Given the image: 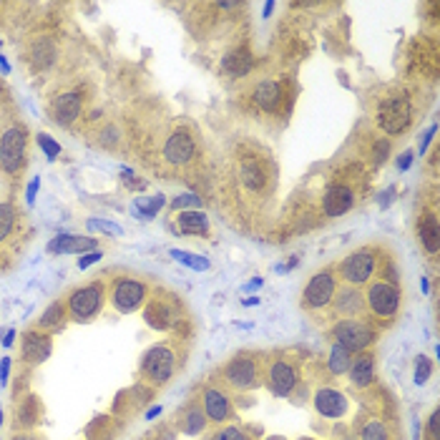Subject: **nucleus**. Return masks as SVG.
<instances>
[{
	"label": "nucleus",
	"instance_id": "obj_37",
	"mask_svg": "<svg viewBox=\"0 0 440 440\" xmlns=\"http://www.w3.org/2000/svg\"><path fill=\"white\" fill-rule=\"evenodd\" d=\"M35 141H38V146L43 149V154H46L48 161H53V158H56V156L60 154V144L51 136V133H43V131H40L38 136H35Z\"/></svg>",
	"mask_w": 440,
	"mask_h": 440
},
{
	"label": "nucleus",
	"instance_id": "obj_25",
	"mask_svg": "<svg viewBox=\"0 0 440 440\" xmlns=\"http://www.w3.org/2000/svg\"><path fill=\"white\" fill-rule=\"evenodd\" d=\"M206 415H204L202 402H189L179 415V430L184 435H202L206 427Z\"/></svg>",
	"mask_w": 440,
	"mask_h": 440
},
{
	"label": "nucleus",
	"instance_id": "obj_59",
	"mask_svg": "<svg viewBox=\"0 0 440 440\" xmlns=\"http://www.w3.org/2000/svg\"><path fill=\"white\" fill-rule=\"evenodd\" d=\"M300 440H315V438H300Z\"/></svg>",
	"mask_w": 440,
	"mask_h": 440
},
{
	"label": "nucleus",
	"instance_id": "obj_8",
	"mask_svg": "<svg viewBox=\"0 0 440 440\" xmlns=\"http://www.w3.org/2000/svg\"><path fill=\"white\" fill-rule=\"evenodd\" d=\"M174 370H177V357L164 345H156V348H152L141 357V375H144L146 382H152L156 388L171 380Z\"/></svg>",
	"mask_w": 440,
	"mask_h": 440
},
{
	"label": "nucleus",
	"instance_id": "obj_58",
	"mask_svg": "<svg viewBox=\"0 0 440 440\" xmlns=\"http://www.w3.org/2000/svg\"><path fill=\"white\" fill-rule=\"evenodd\" d=\"M0 425H3V410H0Z\"/></svg>",
	"mask_w": 440,
	"mask_h": 440
},
{
	"label": "nucleus",
	"instance_id": "obj_11",
	"mask_svg": "<svg viewBox=\"0 0 440 440\" xmlns=\"http://www.w3.org/2000/svg\"><path fill=\"white\" fill-rule=\"evenodd\" d=\"M297 368L284 357H277L267 365V375H264V382L267 388L272 390V395L277 398H289L297 388Z\"/></svg>",
	"mask_w": 440,
	"mask_h": 440
},
{
	"label": "nucleus",
	"instance_id": "obj_44",
	"mask_svg": "<svg viewBox=\"0 0 440 440\" xmlns=\"http://www.w3.org/2000/svg\"><path fill=\"white\" fill-rule=\"evenodd\" d=\"M435 133H438V124H430V129L425 131V136L421 138V146H418V154H421V156L427 152V146H430V141H433Z\"/></svg>",
	"mask_w": 440,
	"mask_h": 440
},
{
	"label": "nucleus",
	"instance_id": "obj_40",
	"mask_svg": "<svg viewBox=\"0 0 440 440\" xmlns=\"http://www.w3.org/2000/svg\"><path fill=\"white\" fill-rule=\"evenodd\" d=\"M88 227H91V229H101V231H106V234H111V237H121V234H124V229H121L119 224L106 222V219H101V222H96V219H91V222H88Z\"/></svg>",
	"mask_w": 440,
	"mask_h": 440
},
{
	"label": "nucleus",
	"instance_id": "obj_21",
	"mask_svg": "<svg viewBox=\"0 0 440 440\" xmlns=\"http://www.w3.org/2000/svg\"><path fill=\"white\" fill-rule=\"evenodd\" d=\"M174 229L179 234H191V237H206L209 234V219L199 209L179 211L174 217Z\"/></svg>",
	"mask_w": 440,
	"mask_h": 440
},
{
	"label": "nucleus",
	"instance_id": "obj_15",
	"mask_svg": "<svg viewBox=\"0 0 440 440\" xmlns=\"http://www.w3.org/2000/svg\"><path fill=\"white\" fill-rule=\"evenodd\" d=\"M197 154V144L186 131H174L164 144V156L169 164H189Z\"/></svg>",
	"mask_w": 440,
	"mask_h": 440
},
{
	"label": "nucleus",
	"instance_id": "obj_43",
	"mask_svg": "<svg viewBox=\"0 0 440 440\" xmlns=\"http://www.w3.org/2000/svg\"><path fill=\"white\" fill-rule=\"evenodd\" d=\"M101 252L99 250H93V252H85V254H81V259H79V270H88L91 264H96L101 259Z\"/></svg>",
	"mask_w": 440,
	"mask_h": 440
},
{
	"label": "nucleus",
	"instance_id": "obj_42",
	"mask_svg": "<svg viewBox=\"0 0 440 440\" xmlns=\"http://www.w3.org/2000/svg\"><path fill=\"white\" fill-rule=\"evenodd\" d=\"M121 177H124V184L129 186V189H133V191H144L146 189V181H141V179H138L131 169H121Z\"/></svg>",
	"mask_w": 440,
	"mask_h": 440
},
{
	"label": "nucleus",
	"instance_id": "obj_20",
	"mask_svg": "<svg viewBox=\"0 0 440 440\" xmlns=\"http://www.w3.org/2000/svg\"><path fill=\"white\" fill-rule=\"evenodd\" d=\"M348 377L355 388H370L375 382V355L373 352H357L348 368Z\"/></svg>",
	"mask_w": 440,
	"mask_h": 440
},
{
	"label": "nucleus",
	"instance_id": "obj_10",
	"mask_svg": "<svg viewBox=\"0 0 440 440\" xmlns=\"http://www.w3.org/2000/svg\"><path fill=\"white\" fill-rule=\"evenodd\" d=\"M149 300V289L141 279H131V277H124V279H116L111 289V304L116 312L121 315H131L136 309H141Z\"/></svg>",
	"mask_w": 440,
	"mask_h": 440
},
{
	"label": "nucleus",
	"instance_id": "obj_47",
	"mask_svg": "<svg viewBox=\"0 0 440 440\" xmlns=\"http://www.w3.org/2000/svg\"><path fill=\"white\" fill-rule=\"evenodd\" d=\"M38 189H40V177H33V179H31V184H28V189H26V202L28 204L35 202V197H38Z\"/></svg>",
	"mask_w": 440,
	"mask_h": 440
},
{
	"label": "nucleus",
	"instance_id": "obj_60",
	"mask_svg": "<svg viewBox=\"0 0 440 440\" xmlns=\"http://www.w3.org/2000/svg\"><path fill=\"white\" fill-rule=\"evenodd\" d=\"M345 440H352V438H345Z\"/></svg>",
	"mask_w": 440,
	"mask_h": 440
},
{
	"label": "nucleus",
	"instance_id": "obj_36",
	"mask_svg": "<svg viewBox=\"0 0 440 440\" xmlns=\"http://www.w3.org/2000/svg\"><path fill=\"white\" fill-rule=\"evenodd\" d=\"M15 224V211L10 204H0V242L10 234V229H13Z\"/></svg>",
	"mask_w": 440,
	"mask_h": 440
},
{
	"label": "nucleus",
	"instance_id": "obj_23",
	"mask_svg": "<svg viewBox=\"0 0 440 440\" xmlns=\"http://www.w3.org/2000/svg\"><path fill=\"white\" fill-rule=\"evenodd\" d=\"M418 239H421V247L427 254H438L440 227H438V217H435L433 211H423L421 219H418Z\"/></svg>",
	"mask_w": 440,
	"mask_h": 440
},
{
	"label": "nucleus",
	"instance_id": "obj_19",
	"mask_svg": "<svg viewBox=\"0 0 440 440\" xmlns=\"http://www.w3.org/2000/svg\"><path fill=\"white\" fill-rule=\"evenodd\" d=\"M96 250V239L79 237V234H58L48 242V252L51 254H85V252Z\"/></svg>",
	"mask_w": 440,
	"mask_h": 440
},
{
	"label": "nucleus",
	"instance_id": "obj_32",
	"mask_svg": "<svg viewBox=\"0 0 440 440\" xmlns=\"http://www.w3.org/2000/svg\"><path fill=\"white\" fill-rule=\"evenodd\" d=\"M360 440H390V430L385 421H368L360 430Z\"/></svg>",
	"mask_w": 440,
	"mask_h": 440
},
{
	"label": "nucleus",
	"instance_id": "obj_17",
	"mask_svg": "<svg viewBox=\"0 0 440 440\" xmlns=\"http://www.w3.org/2000/svg\"><path fill=\"white\" fill-rule=\"evenodd\" d=\"M332 307L345 320L348 317H360L362 309H365V295L360 292V287H350V284L337 287L335 297H332Z\"/></svg>",
	"mask_w": 440,
	"mask_h": 440
},
{
	"label": "nucleus",
	"instance_id": "obj_24",
	"mask_svg": "<svg viewBox=\"0 0 440 440\" xmlns=\"http://www.w3.org/2000/svg\"><path fill=\"white\" fill-rule=\"evenodd\" d=\"M81 108H83V101L79 93H66L53 104V119L58 126H71L81 116Z\"/></svg>",
	"mask_w": 440,
	"mask_h": 440
},
{
	"label": "nucleus",
	"instance_id": "obj_2",
	"mask_svg": "<svg viewBox=\"0 0 440 440\" xmlns=\"http://www.w3.org/2000/svg\"><path fill=\"white\" fill-rule=\"evenodd\" d=\"M224 380L234 390H254L262 385V368H259V357L252 352L231 357L224 365Z\"/></svg>",
	"mask_w": 440,
	"mask_h": 440
},
{
	"label": "nucleus",
	"instance_id": "obj_46",
	"mask_svg": "<svg viewBox=\"0 0 440 440\" xmlns=\"http://www.w3.org/2000/svg\"><path fill=\"white\" fill-rule=\"evenodd\" d=\"M413 158H415V152H410V149H407V152H402L400 156H398V161H395V164H398V169H400V171H407L410 166H413Z\"/></svg>",
	"mask_w": 440,
	"mask_h": 440
},
{
	"label": "nucleus",
	"instance_id": "obj_54",
	"mask_svg": "<svg viewBox=\"0 0 440 440\" xmlns=\"http://www.w3.org/2000/svg\"><path fill=\"white\" fill-rule=\"evenodd\" d=\"M272 10H275V3H272V0H270V3H264V18H270Z\"/></svg>",
	"mask_w": 440,
	"mask_h": 440
},
{
	"label": "nucleus",
	"instance_id": "obj_57",
	"mask_svg": "<svg viewBox=\"0 0 440 440\" xmlns=\"http://www.w3.org/2000/svg\"><path fill=\"white\" fill-rule=\"evenodd\" d=\"M421 289H423V292H425V295H427V289H430V287H427V279H425V277H423V279H421Z\"/></svg>",
	"mask_w": 440,
	"mask_h": 440
},
{
	"label": "nucleus",
	"instance_id": "obj_61",
	"mask_svg": "<svg viewBox=\"0 0 440 440\" xmlns=\"http://www.w3.org/2000/svg\"><path fill=\"white\" fill-rule=\"evenodd\" d=\"M0 56H3V53H0Z\"/></svg>",
	"mask_w": 440,
	"mask_h": 440
},
{
	"label": "nucleus",
	"instance_id": "obj_13",
	"mask_svg": "<svg viewBox=\"0 0 440 440\" xmlns=\"http://www.w3.org/2000/svg\"><path fill=\"white\" fill-rule=\"evenodd\" d=\"M352 204H355V191L348 184H332L322 197V214L327 219H337L342 214H348L352 209Z\"/></svg>",
	"mask_w": 440,
	"mask_h": 440
},
{
	"label": "nucleus",
	"instance_id": "obj_5",
	"mask_svg": "<svg viewBox=\"0 0 440 440\" xmlns=\"http://www.w3.org/2000/svg\"><path fill=\"white\" fill-rule=\"evenodd\" d=\"M400 302H402L400 289L395 287V284L382 282V279L373 282L368 287V292H365V307H368L377 320H393V317L400 312Z\"/></svg>",
	"mask_w": 440,
	"mask_h": 440
},
{
	"label": "nucleus",
	"instance_id": "obj_4",
	"mask_svg": "<svg viewBox=\"0 0 440 440\" xmlns=\"http://www.w3.org/2000/svg\"><path fill=\"white\" fill-rule=\"evenodd\" d=\"M375 270H377V252L373 247H362L355 250L352 254H348L340 262V275L345 279V284L350 287H362L373 279Z\"/></svg>",
	"mask_w": 440,
	"mask_h": 440
},
{
	"label": "nucleus",
	"instance_id": "obj_18",
	"mask_svg": "<svg viewBox=\"0 0 440 440\" xmlns=\"http://www.w3.org/2000/svg\"><path fill=\"white\" fill-rule=\"evenodd\" d=\"M315 410L322 418H342L348 413V398L335 388H320L315 393Z\"/></svg>",
	"mask_w": 440,
	"mask_h": 440
},
{
	"label": "nucleus",
	"instance_id": "obj_28",
	"mask_svg": "<svg viewBox=\"0 0 440 440\" xmlns=\"http://www.w3.org/2000/svg\"><path fill=\"white\" fill-rule=\"evenodd\" d=\"M15 418H18L20 427H31L38 423L40 418V407H38V398L35 395H28L26 400H20L18 410H15Z\"/></svg>",
	"mask_w": 440,
	"mask_h": 440
},
{
	"label": "nucleus",
	"instance_id": "obj_35",
	"mask_svg": "<svg viewBox=\"0 0 440 440\" xmlns=\"http://www.w3.org/2000/svg\"><path fill=\"white\" fill-rule=\"evenodd\" d=\"M430 375H433V360L421 355L415 360V375H413L415 385H425V382L430 380Z\"/></svg>",
	"mask_w": 440,
	"mask_h": 440
},
{
	"label": "nucleus",
	"instance_id": "obj_1",
	"mask_svg": "<svg viewBox=\"0 0 440 440\" xmlns=\"http://www.w3.org/2000/svg\"><path fill=\"white\" fill-rule=\"evenodd\" d=\"M413 124V104L405 93H395L388 96L377 106V126L388 136H400L407 131V126Z\"/></svg>",
	"mask_w": 440,
	"mask_h": 440
},
{
	"label": "nucleus",
	"instance_id": "obj_51",
	"mask_svg": "<svg viewBox=\"0 0 440 440\" xmlns=\"http://www.w3.org/2000/svg\"><path fill=\"white\" fill-rule=\"evenodd\" d=\"M393 194H395V189H388V191H385V197L380 199V206H382V209H388V206H390V202H393L390 197H393Z\"/></svg>",
	"mask_w": 440,
	"mask_h": 440
},
{
	"label": "nucleus",
	"instance_id": "obj_52",
	"mask_svg": "<svg viewBox=\"0 0 440 440\" xmlns=\"http://www.w3.org/2000/svg\"><path fill=\"white\" fill-rule=\"evenodd\" d=\"M13 342H15V329H8L6 337H3V345H6V348H10Z\"/></svg>",
	"mask_w": 440,
	"mask_h": 440
},
{
	"label": "nucleus",
	"instance_id": "obj_49",
	"mask_svg": "<svg viewBox=\"0 0 440 440\" xmlns=\"http://www.w3.org/2000/svg\"><path fill=\"white\" fill-rule=\"evenodd\" d=\"M161 415V405H154L146 410V421H154V418H158Z\"/></svg>",
	"mask_w": 440,
	"mask_h": 440
},
{
	"label": "nucleus",
	"instance_id": "obj_6",
	"mask_svg": "<svg viewBox=\"0 0 440 440\" xmlns=\"http://www.w3.org/2000/svg\"><path fill=\"white\" fill-rule=\"evenodd\" d=\"M101 307H104V284L101 282L85 284L68 295L66 309L76 322H88L91 317L99 315Z\"/></svg>",
	"mask_w": 440,
	"mask_h": 440
},
{
	"label": "nucleus",
	"instance_id": "obj_56",
	"mask_svg": "<svg viewBox=\"0 0 440 440\" xmlns=\"http://www.w3.org/2000/svg\"><path fill=\"white\" fill-rule=\"evenodd\" d=\"M13 440H38L35 435H31V433H23V435H15Z\"/></svg>",
	"mask_w": 440,
	"mask_h": 440
},
{
	"label": "nucleus",
	"instance_id": "obj_55",
	"mask_svg": "<svg viewBox=\"0 0 440 440\" xmlns=\"http://www.w3.org/2000/svg\"><path fill=\"white\" fill-rule=\"evenodd\" d=\"M0 68H3V73H10V66H8V60H6V56H0Z\"/></svg>",
	"mask_w": 440,
	"mask_h": 440
},
{
	"label": "nucleus",
	"instance_id": "obj_53",
	"mask_svg": "<svg viewBox=\"0 0 440 440\" xmlns=\"http://www.w3.org/2000/svg\"><path fill=\"white\" fill-rule=\"evenodd\" d=\"M244 307H256L259 304V297H247V300H242Z\"/></svg>",
	"mask_w": 440,
	"mask_h": 440
},
{
	"label": "nucleus",
	"instance_id": "obj_3",
	"mask_svg": "<svg viewBox=\"0 0 440 440\" xmlns=\"http://www.w3.org/2000/svg\"><path fill=\"white\" fill-rule=\"evenodd\" d=\"M332 340L348 352H365L375 342V329L370 322L360 320V317H348L332 327Z\"/></svg>",
	"mask_w": 440,
	"mask_h": 440
},
{
	"label": "nucleus",
	"instance_id": "obj_38",
	"mask_svg": "<svg viewBox=\"0 0 440 440\" xmlns=\"http://www.w3.org/2000/svg\"><path fill=\"white\" fill-rule=\"evenodd\" d=\"M388 158H390V138H377L373 146V161L380 166L385 164Z\"/></svg>",
	"mask_w": 440,
	"mask_h": 440
},
{
	"label": "nucleus",
	"instance_id": "obj_34",
	"mask_svg": "<svg viewBox=\"0 0 440 440\" xmlns=\"http://www.w3.org/2000/svg\"><path fill=\"white\" fill-rule=\"evenodd\" d=\"M242 179H244V184L250 186L252 191H259L264 186V171L259 169L256 164H244Z\"/></svg>",
	"mask_w": 440,
	"mask_h": 440
},
{
	"label": "nucleus",
	"instance_id": "obj_39",
	"mask_svg": "<svg viewBox=\"0 0 440 440\" xmlns=\"http://www.w3.org/2000/svg\"><path fill=\"white\" fill-rule=\"evenodd\" d=\"M199 204H202V199L197 194H179L177 199H171V209L186 211L189 206H199Z\"/></svg>",
	"mask_w": 440,
	"mask_h": 440
},
{
	"label": "nucleus",
	"instance_id": "obj_48",
	"mask_svg": "<svg viewBox=\"0 0 440 440\" xmlns=\"http://www.w3.org/2000/svg\"><path fill=\"white\" fill-rule=\"evenodd\" d=\"M8 375H10V357H0V385H8Z\"/></svg>",
	"mask_w": 440,
	"mask_h": 440
},
{
	"label": "nucleus",
	"instance_id": "obj_29",
	"mask_svg": "<svg viewBox=\"0 0 440 440\" xmlns=\"http://www.w3.org/2000/svg\"><path fill=\"white\" fill-rule=\"evenodd\" d=\"M164 206H166L164 194H156V197L152 199H136V202H133V214L141 219H154Z\"/></svg>",
	"mask_w": 440,
	"mask_h": 440
},
{
	"label": "nucleus",
	"instance_id": "obj_27",
	"mask_svg": "<svg viewBox=\"0 0 440 440\" xmlns=\"http://www.w3.org/2000/svg\"><path fill=\"white\" fill-rule=\"evenodd\" d=\"M63 320H66V304L53 302V304H48L46 312L40 315L38 329H43V332H56V329L63 327Z\"/></svg>",
	"mask_w": 440,
	"mask_h": 440
},
{
	"label": "nucleus",
	"instance_id": "obj_9",
	"mask_svg": "<svg viewBox=\"0 0 440 440\" xmlns=\"http://www.w3.org/2000/svg\"><path fill=\"white\" fill-rule=\"evenodd\" d=\"M337 292V277L332 270H322L307 279V287L302 292V307L315 312V309H325L332 304V297Z\"/></svg>",
	"mask_w": 440,
	"mask_h": 440
},
{
	"label": "nucleus",
	"instance_id": "obj_33",
	"mask_svg": "<svg viewBox=\"0 0 440 440\" xmlns=\"http://www.w3.org/2000/svg\"><path fill=\"white\" fill-rule=\"evenodd\" d=\"M377 264H380V279L388 284H395L398 287V282H400V272H398V264H395L393 256H377Z\"/></svg>",
	"mask_w": 440,
	"mask_h": 440
},
{
	"label": "nucleus",
	"instance_id": "obj_22",
	"mask_svg": "<svg viewBox=\"0 0 440 440\" xmlns=\"http://www.w3.org/2000/svg\"><path fill=\"white\" fill-rule=\"evenodd\" d=\"M252 66H254V56H252V51L247 46L234 48V51H229L222 58V71L227 76H234V79L247 76L252 71Z\"/></svg>",
	"mask_w": 440,
	"mask_h": 440
},
{
	"label": "nucleus",
	"instance_id": "obj_12",
	"mask_svg": "<svg viewBox=\"0 0 440 440\" xmlns=\"http://www.w3.org/2000/svg\"><path fill=\"white\" fill-rule=\"evenodd\" d=\"M144 320L146 325L154 329H171L181 320V309H179V304L174 302V300L154 297V300H146Z\"/></svg>",
	"mask_w": 440,
	"mask_h": 440
},
{
	"label": "nucleus",
	"instance_id": "obj_26",
	"mask_svg": "<svg viewBox=\"0 0 440 440\" xmlns=\"http://www.w3.org/2000/svg\"><path fill=\"white\" fill-rule=\"evenodd\" d=\"M254 104L262 108V111H279V104H282V85L277 81H262V83L254 88Z\"/></svg>",
	"mask_w": 440,
	"mask_h": 440
},
{
	"label": "nucleus",
	"instance_id": "obj_7",
	"mask_svg": "<svg viewBox=\"0 0 440 440\" xmlns=\"http://www.w3.org/2000/svg\"><path fill=\"white\" fill-rule=\"evenodd\" d=\"M26 126H10L0 136V169L6 174H18L26 164Z\"/></svg>",
	"mask_w": 440,
	"mask_h": 440
},
{
	"label": "nucleus",
	"instance_id": "obj_30",
	"mask_svg": "<svg viewBox=\"0 0 440 440\" xmlns=\"http://www.w3.org/2000/svg\"><path fill=\"white\" fill-rule=\"evenodd\" d=\"M350 362H352V352H348V350L342 348V345H332V350H329V357H327V368L332 375H345L350 368Z\"/></svg>",
	"mask_w": 440,
	"mask_h": 440
},
{
	"label": "nucleus",
	"instance_id": "obj_16",
	"mask_svg": "<svg viewBox=\"0 0 440 440\" xmlns=\"http://www.w3.org/2000/svg\"><path fill=\"white\" fill-rule=\"evenodd\" d=\"M53 350V342L48 332H40V329H28L23 335V360L31 362V365H38V362L48 360Z\"/></svg>",
	"mask_w": 440,
	"mask_h": 440
},
{
	"label": "nucleus",
	"instance_id": "obj_50",
	"mask_svg": "<svg viewBox=\"0 0 440 440\" xmlns=\"http://www.w3.org/2000/svg\"><path fill=\"white\" fill-rule=\"evenodd\" d=\"M264 284V279L262 277H252V282L247 284V287H244V292H250V289H256V287H262Z\"/></svg>",
	"mask_w": 440,
	"mask_h": 440
},
{
	"label": "nucleus",
	"instance_id": "obj_31",
	"mask_svg": "<svg viewBox=\"0 0 440 440\" xmlns=\"http://www.w3.org/2000/svg\"><path fill=\"white\" fill-rule=\"evenodd\" d=\"M169 254L177 259L179 264H184V267H189V270L194 272H206L211 267V262L206 259V256L202 254H194V252H186V250H169Z\"/></svg>",
	"mask_w": 440,
	"mask_h": 440
},
{
	"label": "nucleus",
	"instance_id": "obj_41",
	"mask_svg": "<svg viewBox=\"0 0 440 440\" xmlns=\"http://www.w3.org/2000/svg\"><path fill=\"white\" fill-rule=\"evenodd\" d=\"M211 440H250V435L242 433V430L234 427V425H227V427H222V430H219Z\"/></svg>",
	"mask_w": 440,
	"mask_h": 440
},
{
	"label": "nucleus",
	"instance_id": "obj_45",
	"mask_svg": "<svg viewBox=\"0 0 440 440\" xmlns=\"http://www.w3.org/2000/svg\"><path fill=\"white\" fill-rule=\"evenodd\" d=\"M438 421H440V410H433L430 418H427V438L438 440Z\"/></svg>",
	"mask_w": 440,
	"mask_h": 440
},
{
	"label": "nucleus",
	"instance_id": "obj_14",
	"mask_svg": "<svg viewBox=\"0 0 440 440\" xmlns=\"http://www.w3.org/2000/svg\"><path fill=\"white\" fill-rule=\"evenodd\" d=\"M202 407L209 423H227L231 421V400L222 388H204L202 393Z\"/></svg>",
	"mask_w": 440,
	"mask_h": 440
}]
</instances>
